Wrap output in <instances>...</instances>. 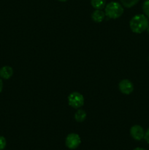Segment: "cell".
<instances>
[{
  "label": "cell",
  "instance_id": "cell-1",
  "mask_svg": "<svg viewBox=\"0 0 149 150\" xmlns=\"http://www.w3.org/2000/svg\"><path fill=\"white\" fill-rule=\"evenodd\" d=\"M148 25V18L144 14L136 15L129 22L130 29L136 34H140L145 31Z\"/></svg>",
  "mask_w": 149,
  "mask_h": 150
},
{
  "label": "cell",
  "instance_id": "cell-2",
  "mask_svg": "<svg viewBox=\"0 0 149 150\" xmlns=\"http://www.w3.org/2000/svg\"><path fill=\"white\" fill-rule=\"evenodd\" d=\"M123 13H124V8L121 4L115 1H111L108 3L105 7V16L110 18H118L122 16Z\"/></svg>",
  "mask_w": 149,
  "mask_h": 150
},
{
  "label": "cell",
  "instance_id": "cell-3",
  "mask_svg": "<svg viewBox=\"0 0 149 150\" xmlns=\"http://www.w3.org/2000/svg\"><path fill=\"white\" fill-rule=\"evenodd\" d=\"M69 105L74 108H80L84 104V98L77 92H72L68 97Z\"/></svg>",
  "mask_w": 149,
  "mask_h": 150
},
{
  "label": "cell",
  "instance_id": "cell-4",
  "mask_svg": "<svg viewBox=\"0 0 149 150\" xmlns=\"http://www.w3.org/2000/svg\"><path fill=\"white\" fill-rule=\"evenodd\" d=\"M81 139L77 133H70L67 136L65 140V145L68 149H75L80 146Z\"/></svg>",
  "mask_w": 149,
  "mask_h": 150
},
{
  "label": "cell",
  "instance_id": "cell-5",
  "mask_svg": "<svg viewBox=\"0 0 149 150\" xmlns=\"http://www.w3.org/2000/svg\"><path fill=\"white\" fill-rule=\"evenodd\" d=\"M145 133L144 129L138 125L132 126L130 129V135L136 141H140L144 139Z\"/></svg>",
  "mask_w": 149,
  "mask_h": 150
},
{
  "label": "cell",
  "instance_id": "cell-6",
  "mask_svg": "<svg viewBox=\"0 0 149 150\" xmlns=\"http://www.w3.org/2000/svg\"><path fill=\"white\" fill-rule=\"evenodd\" d=\"M118 88L123 94L129 95L134 90V85L128 79H124L120 81L119 84H118Z\"/></svg>",
  "mask_w": 149,
  "mask_h": 150
},
{
  "label": "cell",
  "instance_id": "cell-7",
  "mask_svg": "<svg viewBox=\"0 0 149 150\" xmlns=\"http://www.w3.org/2000/svg\"><path fill=\"white\" fill-rule=\"evenodd\" d=\"M13 74V70L10 66H4L0 69V77L4 79H9Z\"/></svg>",
  "mask_w": 149,
  "mask_h": 150
},
{
  "label": "cell",
  "instance_id": "cell-8",
  "mask_svg": "<svg viewBox=\"0 0 149 150\" xmlns=\"http://www.w3.org/2000/svg\"><path fill=\"white\" fill-rule=\"evenodd\" d=\"M105 13L102 10H95L91 15L93 21L96 23H101L105 19Z\"/></svg>",
  "mask_w": 149,
  "mask_h": 150
},
{
  "label": "cell",
  "instance_id": "cell-9",
  "mask_svg": "<svg viewBox=\"0 0 149 150\" xmlns=\"http://www.w3.org/2000/svg\"><path fill=\"white\" fill-rule=\"evenodd\" d=\"M86 112L83 109H78L74 114V120L77 122H83L86 119Z\"/></svg>",
  "mask_w": 149,
  "mask_h": 150
},
{
  "label": "cell",
  "instance_id": "cell-10",
  "mask_svg": "<svg viewBox=\"0 0 149 150\" xmlns=\"http://www.w3.org/2000/svg\"><path fill=\"white\" fill-rule=\"evenodd\" d=\"M91 4L96 10H102L105 7L106 0H91Z\"/></svg>",
  "mask_w": 149,
  "mask_h": 150
},
{
  "label": "cell",
  "instance_id": "cell-11",
  "mask_svg": "<svg viewBox=\"0 0 149 150\" xmlns=\"http://www.w3.org/2000/svg\"><path fill=\"white\" fill-rule=\"evenodd\" d=\"M121 1V4L127 8H130V7H133L135 4H137L140 0H120Z\"/></svg>",
  "mask_w": 149,
  "mask_h": 150
},
{
  "label": "cell",
  "instance_id": "cell-12",
  "mask_svg": "<svg viewBox=\"0 0 149 150\" xmlns=\"http://www.w3.org/2000/svg\"><path fill=\"white\" fill-rule=\"evenodd\" d=\"M143 11L144 15L149 19V0H145L143 4Z\"/></svg>",
  "mask_w": 149,
  "mask_h": 150
},
{
  "label": "cell",
  "instance_id": "cell-13",
  "mask_svg": "<svg viewBox=\"0 0 149 150\" xmlns=\"http://www.w3.org/2000/svg\"><path fill=\"white\" fill-rule=\"evenodd\" d=\"M6 144H7V142H6L5 138L0 136V150L4 149L5 148Z\"/></svg>",
  "mask_w": 149,
  "mask_h": 150
},
{
  "label": "cell",
  "instance_id": "cell-14",
  "mask_svg": "<svg viewBox=\"0 0 149 150\" xmlns=\"http://www.w3.org/2000/svg\"><path fill=\"white\" fill-rule=\"evenodd\" d=\"M144 139H145V140L146 141V142H147L148 144H149V127H148V129L146 130L145 133Z\"/></svg>",
  "mask_w": 149,
  "mask_h": 150
},
{
  "label": "cell",
  "instance_id": "cell-15",
  "mask_svg": "<svg viewBox=\"0 0 149 150\" xmlns=\"http://www.w3.org/2000/svg\"><path fill=\"white\" fill-rule=\"evenodd\" d=\"M2 89H3V82L2 81H1V79H0V92H1Z\"/></svg>",
  "mask_w": 149,
  "mask_h": 150
},
{
  "label": "cell",
  "instance_id": "cell-16",
  "mask_svg": "<svg viewBox=\"0 0 149 150\" xmlns=\"http://www.w3.org/2000/svg\"><path fill=\"white\" fill-rule=\"evenodd\" d=\"M133 150H146V149H143V148H141V147H137V148H135V149H134Z\"/></svg>",
  "mask_w": 149,
  "mask_h": 150
},
{
  "label": "cell",
  "instance_id": "cell-17",
  "mask_svg": "<svg viewBox=\"0 0 149 150\" xmlns=\"http://www.w3.org/2000/svg\"><path fill=\"white\" fill-rule=\"evenodd\" d=\"M146 30H147L148 33L149 34V25H148V28H147V29H146Z\"/></svg>",
  "mask_w": 149,
  "mask_h": 150
},
{
  "label": "cell",
  "instance_id": "cell-18",
  "mask_svg": "<svg viewBox=\"0 0 149 150\" xmlns=\"http://www.w3.org/2000/svg\"><path fill=\"white\" fill-rule=\"evenodd\" d=\"M58 1H67V0H58Z\"/></svg>",
  "mask_w": 149,
  "mask_h": 150
},
{
  "label": "cell",
  "instance_id": "cell-19",
  "mask_svg": "<svg viewBox=\"0 0 149 150\" xmlns=\"http://www.w3.org/2000/svg\"><path fill=\"white\" fill-rule=\"evenodd\" d=\"M148 61H149V57H148Z\"/></svg>",
  "mask_w": 149,
  "mask_h": 150
}]
</instances>
